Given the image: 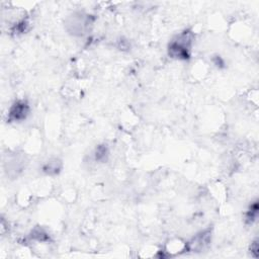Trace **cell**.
<instances>
[{
	"mask_svg": "<svg viewBox=\"0 0 259 259\" xmlns=\"http://www.w3.org/2000/svg\"><path fill=\"white\" fill-rule=\"evenodd\" d=\"M192 33L189 30H184L170 41L168 47V53L172 58L186 60L190 57Z\"/></svg>",
	"mask_w": 259,
	"mask_h": 259,
	"instance_id": "6da1fadb",
	"label": "cell"
},
{
	"mask_svg": "<svg viewBox=\"0 0 259 259\" xmlns=\"http://www.w3.org/2000/svg\"><path fill=\"white\" fill-rule=\"evenodd\" d=\"M29 113V106L26 101L19 100L14 102L9 110V119L13 121H21L26 118Z\"/></svg>",
	"mask_w": 259,
	"mask_h": 259,
	"instance_id": "7a4b0ae2",
	"label": "cell"
},
{
	"mask_svg": "<svg viewBox=\"0 0 259 259\" xmlns=\"http://www.w3.org/2000/svg\"><path fill=\"white\" fill-rule=\"evenodd\" d=\"M210 241V231L205 230L199 234H197L188 244H186V248L191 251H201L206 245H208Z\"/></svg>",
	"mask_w": 259,
	"mask_h": 259,
	"instance_id": "3957f363",
	"label": "cell"
},
{
	"mask_svg": "<svg viewBox=\"0 0 259 259\" xmlns=\"http://www.w3.org/2000/svg\"><path fill=\"white\" fill-rule=\"evenodd\" d=\"M257 214H258V203L255 201L251 204V206L249 207L247 213H246V220L248 223H253L256 219H257Z\"/></svg>",
	"mask_w": 259,
	"mask_h": 259,
	"instance_id": "277c9868",
	"label": "cell"
}]
</instances>
